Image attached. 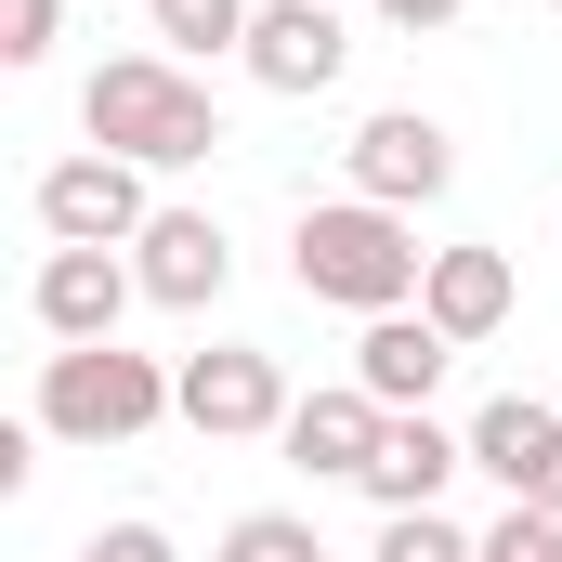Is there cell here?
Wrapping results in <instances>:
<instances>
[{
  "mask_svg": "<svg viewBox=\"0 0 562 562\" xmlns=\"http://www.w3.org/2000/svg\"><path fill=\"white\" fill-rule=\"evenodd\" d=\"M288 276H301V301H327V314H406L419 276H431V249H419V223L380 210V196H314L288 223Z\"/></svg>",
  "mask_w": 562,
  "mask_h": 562,
  "instance_id": "obj_1",
  "label": "cell"
},
{
  "mask_svg": "<svg viewBox=\"0 0 562 562\" xmlns=\"http://www.w3.org/2000/svg\"><path fill=\"white\" fill-rule=\"evenodd\" d=\"M79 132L105 157H132V170H196V157H223V105L170 53H105L79 79Z\"/></svg>",
  "mask_w": 562,
  "mask_h": 562,
  "instance_id": "obj_2",
  "label": "cell"
},
{
  "mask_svg": "<svg viewBox=\"0 0 562 562\" xmlns=\"http://www.w3.org/2000/svg\"><path fill=\"white\" fill-rule=\"evenodd\" d=\"M183 419V380L157 353H119V340H66L40 353V431L53 445H132V431Z\"/></svg>",
  "mask_w": 562,
  "mask_h": 562,
  "instance_id": "obj_3",
  "label": "cell"
},
{
  "mask_svg": "<svg viewBox=\"0 0 562 562\" xmlns=\"http://www.w3.org/2000/svg\"><path fill=\"white\" fill-rule=\"evenodd\" d=\"M26 210H40V236H53V249H132L144 223H157V196H144V170H132V157H105V144H79V157H53Z\"/></svg>",
  "mask_w": 562,
  "mask_h": 562,
  "instance_id": "obj_4",
  "label": "cell"
},
{
  "mask_svg": "<svg viewBox=\"0 0 562 562\" xmlns=\"http://www.w3.org/2000/svg\"><path fill=\"white\" fill-rule=\"evenodd\" d=\"M170 380H183V419L210 431V445H262V431H288V406H301L262 340H210V353H183Z\"/></svg>",
  "mask_w": 562,
  "mask_h": 562,
  "instance_id": "obj_5",
  "label": "cell"
},
{
  "mask_svg": "<svg viewBox=\"0 0 562 562\" xmlns=\"http://www.w3.org/2000/svg\"><path fill=\"white\" fill-rule=\"evenodd\" d=\"M458 183V132L431 119V105H380L367 132H353V196H380V210H431Z\"/></svg>",
  "mask_w": 562,
  "mask_h": 562,
  "instance_id": "obj_6",
  "label": "cell"
},
{
  "mask_svg": "<svg viewBox=\"0 0 562 562\" xmlns=\"http://www.w3.org/2000/svg\"><path fill=\"white\" fill-rule=\"evenodd\" d=\"M471 471H484L510 510H562V406H537V393H497V406L471 419Z\"/></svg>",
  "mask_w": 562,
  "mask_h": 562,
  "instance_id": "obj_7",
  "label": "cell"
},
{
  "mask_svg": "<svg viewBox=\"0 0 562 562\" xmlns=\"http://www.w3.org/2000/svg\"><path fill=\"white\" fill-rule=\"evenodd\" d=\"M340 66H353L340 0H262V26H249V79H262V92L314 105V92H340Z\"/></svg>",
  "mask_w": 562,
  "mask_h": 562,
  "instance_id": "obj_8",
  "label": "cell"
},
{
  "mask_svg": "<svg viewBox=\"0 0 562 562\" xmlns=\"http://www.w3.org/2000/svg\"><path fill=\"white\" fill-rule=\"evenodd\" d=\"M380 431H393V406L367 393V380H327V393H301L288 406V471H314V484H367V458H380Z\"/></svg>",
  "mask_w": 562,
  "mask_h": 562,
  "instance_id": "obj_9",
  "label": "cell"
},
{
  "mask_svg": "<svg viewBox=\"0 0 562 562\" xmlns=\"http://www.w3.org/2000/svg\"><path fill=\"white\" fill-rule=\"evenodd\" d=\"M132 276H144V301H170V314H210V301L236 288V236H223L210 210H157L132 236Z\"/></svg>",
  "mask_w": 562,
  "mask_h": 562,
  "instance_id": "obj_10",
  "label": "cell"
},
{
  "mask_svg": "<svg viewBox=\"0 0 562 562\" xmlns=\"http://www.w3.org/2000/svg\"><path fill=\"white\" fill-rule=\"evenodd\" d=\"M144 301V276L119 262V249H53L40 262V288H26V314L53 327V340H119V314Z\"/></svg>",
  "mask_w": 562,
  "mask_h": 562,
  "instance_id": "obj_11",
  "label": "cell"
},
{
  "mask_svg": "<svg viewBox=\"0 0 562 562\" xmlns=\"http://www.w3.org/2000/svg\"><path fill=\"white\" fill-rule=\"evenodd\" d=\"M445 367H458V340L431 327L419 301H406V314H367V340H353V380H367V393H380L393 419H406V406H431V393H445Z\"/></svg>",
  "mask_w": 562,
  "mask_h": 562,
  "instance_id": "obj_12",
  "label": "cell"
},
{
  "mask_svg": "<svg viewBox=\"0 0 562 562\" xmlns=\"http://www.w3.org/2000/svg\"><path fill=\"white\" fill-rule=\"evenodd\" d=\"M510 301H524V276H510V249H431V276H419V314L471 353V340H497L510 327Z\"/></svg>",
  "mask_w": 562,
  "mask_h": 562,
  "instance_id": "obj_13",
  "label": "cell"
},
{
  "mask_svg": "<svg viewBox=\"0 0 562 562\" xmlns=\"http://www.w3.org/2000/svg\"><path fill=\"white\" fill-rule=\"evenodd\" d=\"M458 471H471V431H445L431 406H406V419L380 431V458H367V497H380V510H431Z\"/></svg>",
  "mask_w": 562,
  "mask_h": 562,
  "instance_id": "obj_14",
  "label": "cell"
},
{
  "mask_svg": "<svg viewBox=\"0 0 562 562\" xmlns=\"http://www.w3.org/2000/svg\"><path fill=\"white\" fill-rule=\"evenodd\" d=\"M144 13H157L170 66H183V53H249V26H262L249 0H144Z\"/></svg>",
  "mask_w": 562,
  "mask_h": 562,
  "instance_id": "obj_15",
  "label": "cell"
},
{
  "mask_svg": "<svg viewBox=\"0 0 562 562\" xmlns=\"http://www.w3.org/2000/svg\"><path fill=\"white\" fill-rule=\"evenodd\" d=\"M210 562H327V537H314L301 510H236V524H223V550H210Z\"/></svg>",
  "mask_w": 562,
  "mask_h": 562,
  "instance_id": "obj_16",
  "label": "cell"
},
{
  "mask_svg": "<svg viewBox=\"0 0 562 562\" xmlns=\"http://www.w3.org/2000/svg\"><path fill=\"white\" fill-rule=\"evenodd\" d=\"M367 562H484V537H458L445 510H380V550Z\"/></svg>",
  "mask_w": 562,
  "mask_h": 562,
  "instance_id": "obj_17",
  "label": "cell"
},
{
  "mask_svg": "<svg viewBox=\"0 0 562 562\" xmlns=\"http://www.w3.org/2000/svg\"><path fill=\"white\" fill-rule=\"evenodd\" d=\"M484 562H562V510H497L484 524Z\"/></svg>",
  "mask_w": 562,
  "mask_h": 562,
  "instance_id": "obj_18",
  "label": "cell"
},
{
  "mask_svg": "<svg viewBox=\"0 0 562 562\" xmlns=\"http://www.w3.org/2000/svg\"><path fill=\"white\" fill-rule=\"evenodd\" d=\"M53 26H66V0H0V66H40Z\"/></svg>",
  "mask_w": 562,
  "mask_h": 562,
  "instance_id": "obj_19",
  "label": "cell"
},
{
  "mask_svg": "<svg viewBox=\"0 0 562 562\" xmlns=\"http://www.w3.org/2000/svg\"><path fill=\"white\" fill-rule=\"evenodd\" d=\"M79 562H183V550H170V524H92Z\"/></svg>",
  "mask_w": 562,
  "mask_h": 562,
  "instance_id": "obj_20",
  "label": "cell"
},
{
  "mask_svg": "<svg viewBox=\"0 0 562 562\" xmlns=\"http://www.w3.org/2000/svg\"><path fill=\"white\" fill-rule=\"evenodd\" d=\"M367 13H380V26H406V40H419V26H458V13H471V0H367Z\"/></svg>",
  "mask_w": 562,
  "mask_h": 562,
  "instance_id": "obj_21",
  "label": "cell"
}]
</instances>
